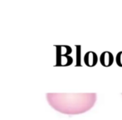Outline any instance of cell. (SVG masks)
I'll list each match as a JSON object with an SVG mask.
<instances>
[{
    "label": "cell",
    "instance_id": "3",
    "mask_svg": "<svg viewBox=\"0 0 122 120\" xmlns=\"http://www.w3.org/2000/svg\"><path fill=\"white\" fill-rule=\"evenodd\" d=\"M97 54L93 52H89L85 55V63L86 65L90 67H92L97 63Z\"/></svg>",
    "mask_w": 122,
    "mask_h": 120
},
{
    "label": "cell",
    "instance_id": "1",
    "mask_svg": "<svg viewBox=\"0 0 122 120\" xmlns=\"http://www.w3.org/2000/svg\"><path fill=\"white\" fill-rule=\"evenodd\" d=\"M47 102L52 109L64 114H81L90 110L96 104L97 93H49Z\"/></svg>",
    "mask_w": 122,
    "mask_h": 120
},
{
    "label": "cell",
    "instance_id": "2",
    "mask_svg": "<svg viewBox=\"0 0 122 120\" xmlns=\"http://www.w3.org/2000/svg\"><path fill=\"white\" fill-rule=\"evenodd\" d=\"M114 62V56L110 52H104L101 55V63L105 67H110Z\"/></svg>",
    "mask_w": 122,
    "mask_h": 120
}]
</instances>
